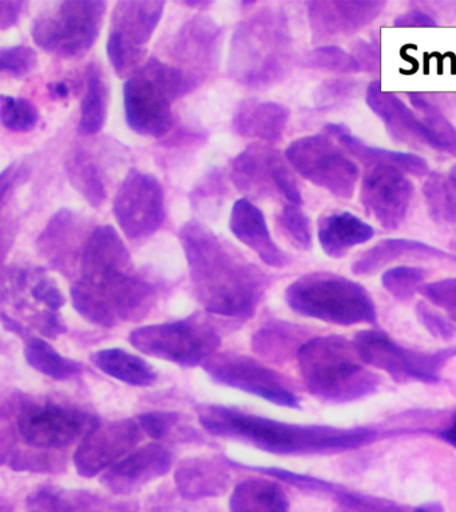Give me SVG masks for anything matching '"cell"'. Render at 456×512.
Segmentation results:
<instances>
[{
  "label": "cell",
  "mask_w": 456,
  "mask_h": 512,
  "mask_svg": "<svg viewBox=\"0 0 456 512\" xmlns=\"http://www.w3.org/2000/svg\"><path fill=\"white\" fill-rule=\"evenodd\" d=\"M81 277L70 289L75 311L89 323L113 328L150 312L156 289L134 269L120 234L111 225L97 226L79 259Z\"/></svg>",
  "instance_id": "obj_1"
},
{
  "label": "cell",
  "mask_w": 456,
  "mask_h": 512,
  "mask_svg": "<svg viewBox=\"0 0 456 512\" xmlns=\"http://www.w3.org/2000/svg\"><path fill=\"white\" fill-rule=\"evenodd\" d=\"M194 295L214 315L248 319L269 287V277L201 222L181 228Z\"/></svg>",
  "instance_id": "obj_2"
},
{
  "label": "cell",
  "mask_w": 456,
  "mask_h": 512,
  "mask_svg": "<svg viewBox=\"0 0 456 512\" xmlns=\"http://www.w3.org/2000/svg\"><path fill=\"white\" fill-rule=\"evenodd\" d=\"M201 426L210 435L235 439L276 455H329L374 442L378 432L367 427L303 426L245 414L235 408H198Z\"/></svg>",
  "instance_id": "obj_3"
},
{
  "label": "cell",
  "mask_w": 456,
  "mask_h": 512,
  "mask_svg": "<svg viewBox=\"0 0 456 512\" xmlns=\"http://www.w3.org/2000/svg\"><path fill=\"white\" fill-rule=\"evenodd\" d=\"M296 357L307 390L324 403L356 402L374 395L382 384L360 359L354 341L343 336L305 341Z\"/></svg>",
  "instance_id": "obj_4"
},
{
  "label": "cell",
  "mask_w": 456,
  "mask_h": 512,
  "mask_svg": "<svg viewBox=\"0 0 456 512\" xmlns=\"http://www.w3.org/2000/svg\"><path fill=\"white\" fill-rule=\"evenodd\" d=\"M291 70V38L283 15L264 10L241 22L231 43L229 74L244 86L263 89Z\"/></svg>",
  "instance_id": "obj_5"
},
{
  "label": "cell",
  "mask_w": 456,
  "mask_h": 512,
  "mask_svg": "<svg viewBox=\"0 0 456 512\" xmlns=\"http://www.w3.org/2000/svg\"><path fill=\"white\" fill-rule=\"evenodd\" d=\"M197 83L180 67L150 58L126 79L124 105L126 122L140 136L162 138L172 130V106Z\"/></svg>",
  "instance_id": "obj_6"
},
{
  "label": "cell",
  "mask_w": 456,
  "mask_h": 512,
  "mask_svg": "<svg viewBox=\"0 0 456 512\" xmlns=\"http://www.w3.org/2000/svg\"><path fill=\"white\" fill-rule=\"evenodd\" d=\"M285 301L301 316L340 327L375 324L378 319L367 289L331 272L309 273L293 281L285 291Z\"/></svg>",
  "instance_id": "obj_7"
},
{
  "label": "cell",
  "mask_w": 456,
  "mask_h": 512,
  "mask_svg": "<svg viewBox=\"0 0 456 512\" xmlns=\"http://www.w3.org/2000/svg\"><path fill=\"white\" fill-rule=\"evenodd\" d=\"M106 9L103 0L54 3L35 18L31 37L49 54L63 59L82 58L101 34Z\"/></svg>",
  "instance_id": "obj_8"
},
{
  "label": "cell",
  "mask_w": 456,
  "mask_h": 512,
  "mask_svg": "<svg viewBox=\"0 0 456 512\" xmlns=\"http://www.w3.org/2000/svg\"><path fill=\"white\" fill-rule=\"evenodd\" d=\"M165 2L124 0L111 14L106 51L118 77L130 78L144 65L148 43L160 25Z\"/></svg>",
  "instance_id": "obj_9"
},
{
  "label": "cell",
  "mask_w": 456,
  "mask_h": 512,
  "mask_svg": "<svg viewBox=\"0 0 456 512\" xmlns=\"http://www.w3.org/2000/svg\"><path fill=\"white\" fill-rule=\"evenodd\" d=\"M285 160L296 173L332 196L350 200L358 188L360 170L328 134L301 137L285 150Z\"/></svg>",
  "instance_id": "obj_10"
},
{
  "label": "cell",
  "mask_w": 456,
  "mask_h": 512,
  "mask_svg": "<svg viewBox=\"0 0 456 512\" xmlns=\"http://www.w3.org/2000/svg\"><path fill=\"white\" fill-rule=\"evenodd\" d=\"M130 344L145 355L181 367H197L213 357L221 339L212 325L197 319L148 325L130 333Z\"/></svg>",
  "instance_id": "obj_11"
},
{
  "label": "cell",
  "mask_w": 456,
  "mask_h": 512,
  "mask_svg": "<svg viewBox=\"0 0 456 512\" xmlns=\"http://www.w3.org/2000/svg\"><path fill=\"white\" fill-rule=\"evenodd\" d=\"M352 341L364 363L388 373L398 383L410 380L438 383L440 371L456 356V347L435 352L415 351L403 347L386 333L375 329L356 333Z\"/></svg>",
  "instance_id": "obj_12"
},
{
  "label": "cell",
  "mask_w": 456,
  "mask_h": 512,
  "mask_svg": "<svg viewBox=\"0 0 456 512\" xmlns=\"http://www.w3.org/2000/svg\"><path fill=\"white\" fill-rule=\"evenodd\" d=\"M98 424V419L86 412L54 403L26 404L17 416L22 442L35 450L69 447Z\"/></svg>",
  "instance_id": "obj_13"
},
{
  "label": "cell",
  "mask_w": 456,
  "mask_h": 512,
  "mask_svg": "<svg viewBox=\"0 0 456 512\" xmlns=\"http://www.w3.org/2000/svg\"><path fill=\"white\" fill-rule=\"evenodd\" d=\"M114 217L130 240L152 236L165 221V193L153 174L132 169L113 201Z\"/></svg>",
  "instance_id": "obj_14"
},
{
  "label": "cell",
  "mask_w": 456,
  "mask_h": 512,
  "mask_svg": "<svg viewBox=\"0 0 456 512\" xmlns=\"http://www.w3.org/2000/svg\"><path fill=\"white\" fill-rule=\"evenodd\" d=\"M231 178L240 192L279 194L287 204L303 205L295 174L275 148L253 144L232 162Z\"/></svg>",
  "instance_id": "obj_15"
},
{
  "label": "cell",
  "mask_w": 456,
  "mask_h": 512,
  "mask_svg": "<svg viewBox=\"0 0 456 512\" xmlns=\"http://www.w3.org/2000/svg\"><path fill=\"white\" fill-rule=\"evenodd\" d=\"M206 373L222 386L237 388L259 396L277 406L299 408L300 400L289 390L283 377L251 357L225 353L210 357L204 364Z\"/></svg>",
  "instance_id": "obj_16"
},
{
  "label": "cell",
  "mask_w": 456,
  "mask_h": 512,
  "mask_svg": "<svg viewBox=\"0 0 456 512\" xmlns=\"http://www.w3.org/2000/svg\"><path fill=\"white\" fill-rule=\"evenodd\" d=\"M407 176L395 166L387 165L367 166L364 172L360 201L368 216L384 229H399L410 212L415 189Z\"/></svg>",
  "instance_id": "obj_17"
},
{
  "label": "cell",
  "mask_w": 456,
  "mask_h": 512,
  "mask_svg": "<svg viewBox=\"0 0 456 512\" xmlns=\"http://www.w3.org/2000/svg\"><path fill=\"white\" fill-rule=\"evenodd\" d=\"M141 439L142 428L137 420L122 419L98 424L75 451V468L83 478H93L120 462L122 456L130 454Z\"/></svg>",
  "instance_id": "obj_18"
},
{
  "label": "cell",
  "mask_w": 456,
  "mask_h": 512,
  "mask_svg": "<svg viewBox=\"0 0 456 512\" xmlns=\"http://www.w3.org/2000/svg\"><path fill=\"white\" fill-rule=\"evenodd\" d=\"M383 0H317L308 3L313 42L351 37L371 25L386 9Z\"/></svg>",
  "instance_id": "obj_19"
},
{
  "label": "cell",
  "mask_w": 456,
  "mask_h": 512,
  "mask_svg": "<svg viewBox=\"0 0 456 512\" xmlns=\"http://www.w3.org/2000/svg\"><path fill=\"white\" fill-rule=\"evenodd\" d=\"M172 454L160 444L152 443L130 452L102 475V486L117 496L141 491L154 480L169 474Z\"/></svg>",
  "instance_id": "obj_20"
},
{
  "label": "cell",
  "mask_w": 456,
  "mask_h": 512,
  "mask_svg": "<svg viewBox=\"0 0 456 512\" xmlns=\"http://www.w3.org/2000/svg\"><path fill=\"white\" fill-rule=\"evenodd\" d=\"M368 107L386 125L388 133L399 144L428 146L430 133L423 117L412 113L394 93L383 91L379 81L370 83L366 91Z\"/></svg>",
  "instance_id": "obj_21"
},
{
  "label": "cell",
  "mask_w": 456,
  "mask_h": 512,
  "mask_svg": "<svg viewBox=\"0 0 456 512\" xmlns=\"http://www.w3.org/2000/svg\"><path fill=\"white\" fill-rule=\"evenodd\" d=\"M229 228L237 240L252 249L269 267L285 268L291 264L288 254L273 241L264 213L247 198L233 205Z\"/></svg>",
  "instance_id": "obj_22"
},
{
  "label": "cell",
  "mask_w": 456,
  "mask_h": 512,
  "mask_svg": "<svg viewBox=\"0 0 456 512\" xmlns=\"http://www.w3.org/2000/svg\"><path fill=\"white\" fill-rule=\"evenodd\" d=\"M399 261H452L456 264V257L426 242L387 238L360 254L351 269L356 276H372Z\"/></svg>",
  "instance_id": "obj_23"
},
{
  "label": "cell",
  "mask_w": 456,
  "mask_h": 512,
  "mask_svg": "<svg viewBox=\"0 0 456 512\" xmlns=\"http://www.w3.org/2000/svg\"><path fill=\"white\" fill-rule=\"evenodd\" d=\"M27 512H138L133 502H118L86 490L42 487L26 500Z\"/></svg>",
  "instance_id": "obj_24"
},
{
  "label": "cell",
  "mask_w": 456,
  "mask_h": 512,
  "mask_svg": "<svg viewBox=\"0 0 456 512\" xmlns=\"http://www.w3.org/2000/svg\"><path fill=\"white\" fill-rule=\"evenodd\" d=\"M231 480L229 468L213 458L186 459L174 474L178 494L188 500L220 498L229 490Z\"/></svg>",
  "instance_id": "obj_25"
},
{
  "label": "cell",
  "mask_w": 456,
  "mask_h": 512,
  "mask_svg": "<svg viewBox=\"0 0 456 512\" xmlns=\"http://www.w3.org/2000/svg\"><path fill=\"white\" fill-rule=\"evenodd\" d=\"M324 133L332 137L350 157L356 158L364 168L372 165L395 166L408 174V176L423 177L430 174V168L422 157L412 153L392 152L383 148H374L366 142L352 136L347 127L341 125H327Z\"/></svg>",
  "instance_id": "obj_26"
},
{
  "label": "cell",
  "mask_w": 456,
  "mask_h": 512,
  "mask_svg": "<svg viewBox=\"0 0 456 512\" xmlns=\"http://www.w3.org/2000/svg\"><path fill=\"white\" fill-rule=\"evenodd\" d=\"M289 115L287 107L280 103L247 99L237 107L233 129L241 137L276 144L284 136Z\"/></svg>",
  "instance_id": "obj_27"
},
{
  "label": "cell",
  "mask_w": 456,
  "mask_h": 512,
  "mask_svg": "<svg viewBox=\"0 0 456 512\" xmlns=\"http://www.w3.org/2000/svg\"><path fill=\"white\" fill-rule=\"evenodd\" d=\"M375 237V229L350 212H332L320 217L317 238L331 259H343L350 250Z\"/></svg>",
  "instance_id": "obj_28"
},
{
  "label": "cell",
  "mask_w": 456,
  "mask_h": 512,
  "mask_svg": "<svg viewBox=\"0 0 456 512\" xmlns=\"http://www.w3.org/2000/svg\"><path fill=\"white\" fill-rule=\"evenodd\" d=\"M83 218L69 209L55 213L47 222L45 230L38 238V248L49 256L55 265L63 263L70 252L77 250L82 237Z\"/></svg>",
  "instance_id": "obj_29"
},
{
  "label": "cell",
  "mask_w": 456,
  "mask_h": 512,
  "mask_svg": "<svg viewBox=\"0 0 456 512\" xmlns=\"http://www.w3.org/2000/svg\"><path fill=\"white\" fill-rule=\"evenodd\" d=\"M289 499L283 488L267 479L240 482L229 500L231 512H289Z\"/></svg>",
  "instance_id": "obj_30"
},
{
  "label": "cell",
  "mask_w": 456,
  "mask_h": 512,
  "mask_svg": "<svg viewBox=\"0 0 456 512\" xmlns=\"http://www.w3.org/2000/svg\"><path fill=\"white\" fill-rule=\"evenodd\" d=\"M95 367L107 376L134 387H150L157 381L152 365L120 348L101 349L91 356Z\"/></svg>",
  "instance_id": "obj_31"
},
{
  "label": "cell",
  "mask_w": 456,
  "mask_h": 512,
  "mask_svg": "<svg viewBox=\"0 0 456 512\" xmlns=\"http://www.w3.org/2000/svg\"><path fill=\"white\" fill-rule=\"evenodd\" d=\"M220 29L210 18L196 17L186 23L177 41L178 58L186 65L208 66L217 54Z\"/></svg>",
  "instance_id": "obj_32"
},
{
  "label": "cell",
  "mask_w": 456,
  "mask_h": 512,
  "mask_svg": "<svg viewBox=\"0 0 456 512\" xmlns=\"http://www.w3.org/2000/svg\"><path fill=\"white\" fill-rule=\"evenodd\" d=\"M109 86L101 66L91 62L86 69V91L81 103L78 130L85 136L101 132L107 117Z\"/></svg>",
  "instance_id": "obj_33"
},
{
  "label": "cell",
  "mask_w": 456,
  "mask_h": 512,
  "mask_svg": "<svg viewBox=\"0 0 456 512\" xmlns=\"http://www.w3.org/2000/svg\"><path fill=\"white\" fill-rule=\"evenodd\" d=\"M65 169L70 184L93 208H99L106 201L105 180L97 162L89 153L74 150L66 158Z\"/></svg>",
  "instance_id": "obj_34"
},
{
  "label": "cell",
  "mask_w": 456,
  "mask_h": 512,
  "mask_svg": "<svg viewBox=\"0 0 456 512\" xmlns=\"http://www.w3.org/2000/svg\"><path fill=\"white\" fill-rule=\"evenodd\" d=\"M428 214L435 224L456 228V178L450 173L428 174L423 185Z\"/></svg>",
  "instance_id": "obj_35"
},
{
  "label": "cell",
  "mask_w": 456,
  "mask_h": 512,
  "mask_svg": "<svg viewBox=\"0 0 456 512\" xmlns=\"http://www.w3.org/2000/svg\"><path fill=\"white\" fill-rule=\"evenodd\" d=\"M25 356L30 367L51 379H70L82 371V365L78 361L63 357L47 341L39 337H31L26 341Z\"/></svg>",
  "instance_id": "obj_36"
},
{
  "label": "cell",
  "mask_w": 456,
  "mask_h": 512,
  "mask_svg": "<svg viewBox=\"0 0 456 512\" xmlns=\"http://www.w3.org/2000/svg\"><path fill=\"white\" fill-rule=\"evenodd\" d=\"M416 109L422 113L430 133V148L456 157V129L442 113L439 107L423 94H408Z\"/></svg>",
  "instance_id": "obj_37"
},
{
  "label": "cell",
  "mask_w": 456,
  "mask_h": 512,
  "mask_svg": "<svg viewBox=\"0 0 456 512\" xmlns=\"http://www.w3.org/2000/svg\"><path fill=\"white\" fill-rule=\"evenodd\" d=\"M0 121L10 132L29 133L38 125L39 111L29 99L2 95Z\"/></svg>",
  "instance_id": "obj_38"
},
{
  "label": "cell",
  "mask_w": 456,
  "mask_h": 512,
  "mask_svg": "<svg viewBox=\"0 0 456 512\" xmlns=\"http://www.w3.org/2000/svg\"><path fill=\"white\" fill-rule=\"evenodd\" d=\"M277 225L293 248L303 252L312 249L311 220L300 205L285 204L277 216Z\"/></svg>",
  "instance_id": "obj_39"
},
{
  "label": "cell",
  "mask_w": 456,
  "mask_h": 512,
  "mask_svg": "<svg viewBox=\"0 0 456 512\" xmlns=\"http://www.w3.org/2000/svg\"><path fill=\"white\" fill-rule=\"evenodd\" d=\"M427 277V269L400 265V267L388 269L384 273L382 284L384 289L395 299L408 301L414 299L416 293H419Z\"/></svg>",
  "instance_id": "obj_40"
},
{
  "label": "cell",
  "mask_w": 456,
  "mask_h": 512,
  "mask_svg": "<svg viewBox=\"0 0 456 512\" xmlns=\"http://www.w3.org/2000/svg\"><path fill=\"white\" fill-rule=\"evenodd\" d=\"M304 65L333 74H354L362 71L354 55L337 46L317 47L305 57Z\"/></svg>",
  "instance_id": "obj_41"
},
{
  "label": "cell",
  "mask_w": 456,
  "mask_h": 512,
  "mask_svg": "<svg viewBox=\"0 0 456 512\" xmlns=\"http://www.w3.org/2000/svg\"><path fill=\"white\" fill-rule=\"evenodd\" d=\"M333 512H404L400 504L392 500L362 494V492L337 490Z\"/></svg>",
  "instance_id": "obj_42"
},
{
  "label": "cell",
  "mask_w": 456,
  "mask_h": 512,
  "mask_svg": "<svg viewBox=\"0 0 456 512\" xmlns=\"http://www.w3.org/2000/svg\"><path fill=\"white\" fill-rule=\"evenodd\" d=\"M38 67L37 51L29 46H11L0 51V70L14 78H25Z\"/></svg>",
  "instance_id": "obj_43"
},
{
  "label": "cell",
  "mask_w": 456,
  "mask_h": 512,
  "mask_svg": "<svg viewBox=\"0 0 456 512\" xmlns=\"http://www.w3.org/2000/svg\"><path fill=\"white\" fill-rule=\"evenodd\" d=\"M256 471L261 472L272 478L283 480V482L291 484V486L299 488L305 492H315V494H333L339 490V486L327 480L312 478V476L296 474V472L283 470V468H263L256 467Z\"/></svg>",
  "instance_id": "obj_44"
},
{
  "label": "cell",
  "mask_w": 456,
  "mask_h": 512,
  "mask_svg": "<svg viewBox=\"0 0 456 512\" xmlns=\"http://www.w3.org/2000/svg\"><path fill=\"white\" fill-rule=\"evenodd\" d=\"M416 316L419 323L427 329V332L435 339L452 340L456 336V323L438 309L432 308L427 301H419L416 304Z\"/></svg>",
  "instance_id": "obj_45"
},
{
  "label": "cell",
  "mask_w": 456,
  "mask_h": 512,
  "mask_svg": "<svg viewBox=\"0 0 456 512\" xmlns=\"http://www.w3.org/2000/svg\"><path fill=\"white\" fill-rule=\"evenodd\" d=\"M419 293L456 323V277L424 284Z\"/></svg>",
  "instance_id": "obj_46"
},
{
  "label": "cell",
  "mask_w": 456,
  "mask_h": 512,
  "mask_svg": "<svg viewBox=\"0 0 456 512\" xmlns=\"http://www.w3.org/2000/svg\"><path fill=\"white\" fill-rule=\"evenodd\" d=\"M180 416L174 412H149L137 418L138 424L146 435L153 439H162L176 426Z\"/></svg>",
  "instance_id": "obj_47"
},
{
  "label": "cell",
  "mask_w": 456,
  "mask_h": 512,
  "mask_svg": "<svg viewBox=\"0 0 456 512\" xmlns=\"http://www.w3.org/2000/svg\"><path fill=\"white\" fill-rule=\"evenodd\" d=\"M354 58L359 63L360 70L376 73L380 69L379 50L370 43L360 42L354 47Z\"/></svg>",
  "instance_id": "obj_48"
},
{
  "label": "cell",
  "mask_w": 456,
  "mask_h": 512,
  "mask_svg": "<svg viewBox=\"0 0 456 512\" xmlns=\"http://www.w3.org/2000/svg\"><path fill=\"white\" fill-rule=\"evenodd\" d=\"M26 6L27 2L0 0V29L7 30L17 25Z\"/></svg>",
  "instance_id": "obj_49"
},
{
  "label": "cell",
  "mask_w": 456,
  "mask_h": 512,
  "mask_svg": "<svg viewBox=\"0 0 456 512\" xmlns=\"http://www.w3.org/2000/svg\"><path fill=\"white\" fill-rule=\"evenodd\" d=\"M394 25L395 27H402V29H412V27L423 29V27H436L438 23L424 11L411 10L406 14L399 15L395 19Z\"/></svg>",
  "instance_id": "obj_50"
},
{
  "label": "cell",
  "mask_w": 456,
  "mask_h": 512,
  "mask_svg": "<svg viewBox=\"0 0 456 512\" xmlns=\"http://www.w3.org/2000/svg\"><path fill=\"white\" fill-rule=\"evenodd\" d=\"M352 94V85L348 82L328 83L327 89L321 94V98L327 101H336V99L347 98Z\"/></svg>",
  "instance_id": "obj_51"
},
{
  "label": "cell",
  "mask_w": 456,
  "mask_h": 512,
  "mask_svg": "<svg viewBox=\"0 0 456 512\" xmlns=\"http://www.w3.org/2000/svg\"><path fill=\"white\" fill-rule=\"evenodd\" d=\"M438 435L440 439L446 440L447 443H450L452 447L456 448V414L450 426L444 428Z\"/></svg>",
  "instance_id": "obj_52"
},
{
  "label": "cell",
  "mask_w": 456,
  "mask_h": 512,
  "mask_svg": "<svg viewBox=\"0 0 456 512\" xmlns=\"http://www.w3.org/2000/svg\"><path fill=\"white\" fill-rule=\"evenodd\" d=\"M49 90L57 98H66L70 93L69 85L65 82L50 83Z\"/></svg>",
  "instance_id": "obj_53"
},
{
  "label": "cell",
  "mask_w": 456,
  "mask_h": 512,
  "mask_svg": "<svg viewBox=\"0 0 456 512\" xmlns=\"http://www.w3.org/2000/svg\"><path fill=\"white\" fill-rule=\"evenodd\" d=\"M412 512H446L442 504L438 502L424 503L422 506L416 507Z\"/></svg>",
  "instance_id": "obj_54"
},
{
  "label": "cell",
  "mask_w": 456,
  "mask_h": 512,
  "mask_svg": "<svg viewBox=\"0 0 456 512\" xmlns=\"http://www.w3.org/2000/svg\"><path fill=\"white\" fill-rule=\"evenodd\" d=\"M184 5L190 6V7H208L212 5V2H185Z\"/></svg>",
  "instance_id": "obj_55"
},
{
  "label": "cell",
  "mask_w": 456,
  "mask_h": 512,
  "mask_svg": "<svg viewBox=\"0 0 456 512\" xmlns=\"http://www.w3.org/2000/svg\"><path fill=\"white\" fill-rule=\"evenodd\" d=\"M450 174L452 177L456 178V165L454 166V168L451 169Z\"/></svg>",
  "instance_id": "obj_56"
},
{
  "label": "cell",
  "mask_w": 456,
  "mask_h": 512,
  "mask_svg": "<svg viewBox=\"0 0 456 512\" xmlns=\"http://www.w3.org/2000/svg\"><path fill=\"white\" fill-rule=\"evenodd\" d=\"M451 248H452V249H454V250H455V252H456V241L452 242V244H451Z\"/></svg>",
  "instance_id": "obj_57"
}]
</instances>
